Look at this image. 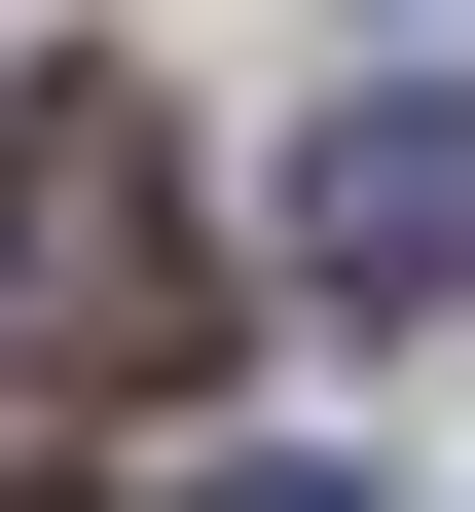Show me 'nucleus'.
<instances>
[{"instance_id": "obj_1", "label": "nucleus", "mask_w": 475, "mask_h": 512, "mask_svg": "<svg viewBox=\"0 0 475 512\" xmlns=\"http://www.w3.org/2000/svg\"><path fill=\"white\" fill-rule=\"evenodd\" d=\"M0 366H183V147H147L110 74L0 147Z\"/></svg>"}, {"instance_id": "obj_2", "label": "nucleus", "mask_w": 475, "mask_h": 512, "mask_svg": "<svg viewBox=\"0 0 475 512\" xmlns=\"http://www.w3.org/2000/svg\"><path fill=\"white\" fill-rule=\"evenodd\" d=\"M293 293H329V330H366V293H475V74H366L293 147Z\"/></svg>"}, {"instance_id": "obj_3", "label": "nucleus", "mask_w": 475, "mask_h": 512, "mask_svg": "<svg viewBox=\"0 0 475 512\" xmlns=\"http://www.w3.org/2000/svg\"><path fill=\"white\" fill-rule=\"evenodd\" d=\"M183 512H366V476H329V439H220V476H183Z\"/></svg>"}]
</instances>
